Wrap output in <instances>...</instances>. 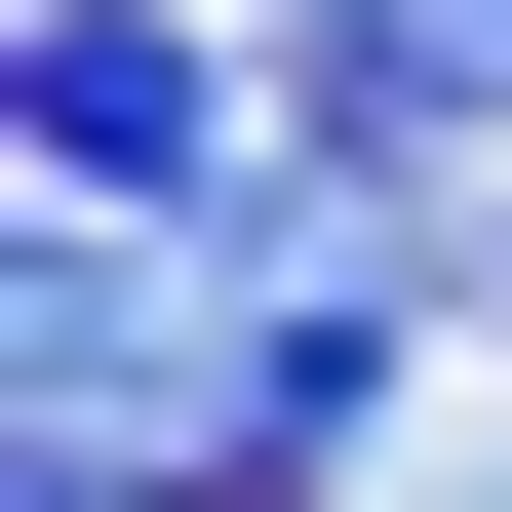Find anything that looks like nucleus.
<instances>
[{
	"instance_id": "nucleus-1",
	"label": "nucleus",
	"mask_w": 512,
	"mask_h": 512,
	"mask_svg": "<svg viewBox=\"0 0 512 512\" xmlns=\"http://www.w3.org/2000/svg\"><path fill=\"white\" fill-rule=\"evenodd\" d=\"M40 197H119V237H237L276 158H237V79H197L158 0H40Z\"/></svg>"
},
{
	"instance_id": "nucleus-2",
	"label": "nucleus",
	"mask_w": 512,
	"mask_h": 512,
	"mask_svg": "<svg viewBox=\"0 0 512 512\" xmlns=\"http://www.w3.org/2000/svg\"><path fill=\"white\" fill-rule=\"evenodd\" d=\"M0 512H158V473H119V434H40V473H0Z\"/></svg>"
},
{
	"instance_id": "nucleus-3",
	"label": "nucleus",
	"mask_w": 512,
	"mask_h": 512,
	"mask_svg": "<svg viewBox=\"0 0 512 512\" xmlns=\"http://www.w3.org/2000/svg\"><path fill=\"white\" fill-rule=\"evenodd\" d=\"M473 316H512V237H473Z\"/></svg>"
}]
</instances>
